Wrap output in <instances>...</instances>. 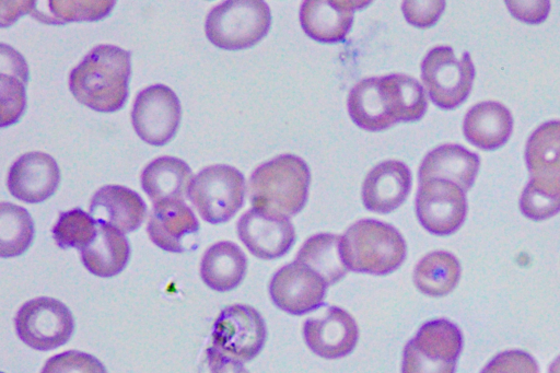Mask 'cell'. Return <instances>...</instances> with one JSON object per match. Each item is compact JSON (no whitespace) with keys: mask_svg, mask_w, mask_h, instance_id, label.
Segmentation results:
<instances>
[{"mask_svg":"<svg viewBox=\"0 0 560 373\" xmlns=\"http://www.w3.org/2000/svg\"><path fill=\"white\" fill-rule=\"evenodd\" d=\"M383 97L396 121L420 119L427 110V97L422 85L406 74H389L380 78Z\"/></svg>","mask_w":560,"mask_h":373,"instance_id":"27","label":"cell"},{"mask_svg":"<svg viewBox=\"0 0 560 373\" xmlns=\"http://www.w3.org/2000/svg\"><path fill=\"white\" fill-rule=\"evenodd\" d=\"M27 65L12 47L1 44V127L18 121L25 108Z\"/></svg>","mask_w":560,"mask_h":373,"instance_id":"25","label":"cell"},{"mask_svg":"<svg viewBox=\"0 0 560 373\" xmlns=\"http://www.w3.org/2000/svg\"><path fill=\"white\" fill-rule=\"evenodd\" d=\"M326 287L327 283L322 277L294 260L277 271L269 291L279 308L293 315H302L323 303Z\"/></svg>","mask_w":560,"mask_h":373,"instance_id":"11","label":"cell"},{"mask_svg":"<svg viewBox=\"0 0 560 373\" xmlns=\"http://www.w3.org/2000/svg\"><path fill=\"white\" fill-rule=\"evenodd\" d=\"M340 242L339 235L316 234L304 242L295 260L316 272L327 284H332L348 270L342 259Z\"/></svg>","mask_w":560,"mask_h":373,"instance_id":"28","label":"cell"},{"mask_svg":"<svg viewBox=\"0 0 560 373\" xmlns=\"http://www.w3.org/2000/svg\"><path fill=\"white\" fill-rule=\"evenodd\" d=\"M341 255L349 270L386 275L406 257V243L392 225L371 219L352 224L341 236Z\"/></svg>","mask_w":560,"mask_h":373,"instance_id":"3","label":"cell"},{"mask_svg":"<svg viewBox=\"0 0 560 373\" xmlns=\"http://www.w3.org/2000/svg\"><path fill=\"white\" fill-rule=\"evenodd\" d=\"M19 338L33 349L47 351L65 345L74 329L69 308L52 298H36L24 303L15 315Z\"/></svg>","mask_w":560,"mask_h":373,"instance_id":"7","label":"cell"},{"mask_svg":"<svg viewBox=\"0 0 560 373\" xmlns=\"http://www.w3.org/2000/svg\"><path fill=\"white\" fill-rule=\"evenodd\" d=\"M363 1L306 0L300 9L303 31L314 40L341 42L353 22V11L368 4Z\"/></svg>","mask_w":560,"mask_h":373,"instance_id":"17","label":"cell"},{"mask_svg":"<svg viewBox=\"0 0 560 373\" xmlns=\"http://www.w3.org/2000/svg\"><path fill=\"white\" fill-rule=\"evenodd\" d=\"M40 373H107L93 355L70 350L49 358Z\"/></svg>","mask_w":560,"mask_h":373,"instance_id":"35","label":"cell"},{"mask_svg":"<svg viewBox=\"0 0 560 373\" xmlns=\"http://www.w3.org/2000/svg\"><path fill=\"white\" fill-rule=\"evenodd\" d=\"M460 277V266L454 255L436 250L425 255L416 266L413 282L419 291L430 296L450 293Z\"/></svg>","mask_w":560,"mask_h":373,"instance_id":"29","label":"cell"},{"mask_svg":"<svg viewBox=\"0 0 560 373\" xmlns=\"http://www.w3.org/2000/svg\"><path fill=\"white\" fill-rule=\"evenodd\" d=\"M520 208L534 221L557 214L560 212V183L532 178L522 193Z\"/></svg>","mask_w":560,"mask_h":373,"instance_id":"33","label":"cell"},{"mask_svg":"<svg viewBox=\"0 0 560 373\" xmlns=\"http://www.w3.org/2000/svg\"><path fill=\"white\" fill-rule=\"evenodd\" d=\"M410 341L425 355L446 362H456L463 347L460 330L446 319L423 324Z\"/></svg>","mask_w":560,"mask_h":373,"instance_id":"30","label":"cell"},{"mask_svg":"<svg viewBox=\"0 0 560 373\" xmlns=\"http://www.w3.org/2000/svg\"><path fill=\"white\" fill-rule=\"evenodd\" d=\"M129 254L124 233L112 225L97 223L94 237L81 249V260L91 273L109 278L126 267Z\"/></svg>","mask_w":560,"mask_h":373,"instance_id":"21","label":"cell"},{"mask_svg":"<svg viewBox=\"0 0 560 373\" xmlns=\"http://www.w3.org/2000/svg\"><path fill=\"white\" fill-rule=\"evenodd\" d=\"M190 167L180 159L161 156L151 161L141 173V186L153 203L183 200L191 183Z\"/></svg>","mask_w":560,"mask_h":373,"instance_id":"22","label":"cell"},{"mask_svg":"<svg viewBox=\"0 0 560 373\" xmlns=\"http://www.w3.org/2000/svg\"><path fill=\"white\" fill-rule=\"evenodd\" d=\"M548 373H560V355L552 361Z\"/></svg>","mask_w":560,"mask_h":373,"instance_id":"41","label":"cell"},{"mask_svg":"<svg viewBox=\"0 0 560 373\" xmlns=\"http://www.w3.org/2000/svg\"><path fill=\"white\" fill-rule=\"evenodd\" d=\"M97 222L82 209L75 208L59 215L52 228L56 244L61 248L85 247L94 237Z\"/></svg>","mask_w":560,"mask_h":373,"instance_id":"34","label":"cell"},{"mask_svg":"<svg viewBox=\"0 0 560 373\" xmlns=\"http://www.w3.org/2000/svg\"><path fill=\"white\" fill-rule=\"evenodd\" d=\"M271 13L260 0H230L215 5L206 19V35L217 47L237 50L252 47L268 32Z\"/></svg>","mask_w":560,"mask_h":373,"instance_id":"4","label":"cell"},{"mask_svg":"<svg viewBox=\"0 0 560 373\" xmlns=\"http://www.w3.org/2000/svg\"><path fill=\"white\" fill-rule=\"evenodd\" d=\"M245 196L243 174L233 166L215 164L192 177L188 198L200 217L218 224L229 221L242 207Z\"/></svg>","mask_w":560,"mask_h":373,"instance_id":"5","label":"cell"},{"mask_svg":"<svg viewBox=\"0 0 560 373\" xmlns=\"http://www.w3.org/2000/svg\"><path fill=\"white\" fill-rule=\"evenodd\" d=\"M416 213L421 225L430 233H454L466 218L465 193L456 184L444 179L419 182Z\"/></svg>","mask_w":560,"mask_h":373,"instance_id":"10","label":"cell"},{"mask_svg":"<svg viewBox=\"0 0 560 373\" xmlns=\"http://www.w3.org/2000/svg\"><path fill=\"white\" fill-rule=\"evenodd\" d=\"M421 78L432 102L443 109H453L467 98L475 67L469 53L456 59L452 47L438 46L422 60Z\"/></svg>","mask_w":560,"mask_h":373,"instance_id":"6","label":"cell"},{"mask_svg":"<svg viewBox=\"0 0 560 373\" xmlns=\"http://www.w3.org/2000/svg\"><path fill=\"white\" fill-rule=\"evenodd\" d=\"M410 188L411 173L408 166L395 160L384 161L366 175L362 201L373 212L389 213L405 201Z\"/></svg>","mask_w":560,"mask_h":373,"instance_id":"16","label":"cell"},{"mask_svg":"<svg viewBox=\"0 0 560 373\" xmlns=\"http://www.w3.org/2000/svg\"><path fill=\"white\" fill-rule=\"evenodd\" d=\"M511 14L526 23L537 24L542 22L550 10V2L546 0L538 1H505Z\"/></svg>","mask_w":560,"mask_h":373,"instance_id":"39","label":"cell"},{"mask_svg":"<svg viewBox=\"0 0 560 373\" xmlns=\"http://www.w3.org/2000/svg\"><path fill=\"white\" fill-rule=\"evenodd\" d=\"M236 228L240 240L248 250L262 259L283 256L295 240L294 228L288 218L254 208L240 218Z\"/></svg>","mask_w":560,"mask_h":373,"instance_id":"12","label":"cell"},{"mask_svg":"<svg viewBox=\"0 0 560 373\" xmlns=\"http://www.w3.org/2000/svg\"><path fill=\"white\" fill-rule=\"evenodd\" d=\"M145 212L143 199L136 191L120 185L100 188L90 203V214L97 223L112 225L121 233L137 230Z\"/></svg>","mask_w":560,"mask_h":373,"instance_id":"18","label":"cell"},{"mask_svg":"<svg viewBox=\"0 0 560 373\" xmlns=\"http://www.w3.org/2000/svg\"><path fill=\"white\" fill-rule=\"evenodd\" d=\"M525 162L532 178L560 183V120L547 121L530 135Z\"/></svg>","mask_w":560,"mask_h":373,"instance_id":"24","label":"cell"},{"mask_svg":"<svg viewBox=\"0 0 560 373\" xmlns=\"http://www.w3.org/2000/svg\"><path fill=\"white\" fill-rule=\"evenodd\" d=\"M207 359L211 373H248L241 361L223 354L214 347L207 350Z\"/></svg>","mask_w":560,"mask_h":373,"instance_id":"40","label":"cell"},{"mask_svg":"<svg viewBox=\"0 0 560 373\" xmlns=\"http://www.w3.org/2000/svg\"><path fill=\"white\" fill-rule=\"evenodd\" d=\"M348 110L352 120L370 131H380L395 125L384 101L380 78L358 82L348 96Z\"/></svg>","mask_w":560,"mask_h":373,"instance_id":"26","label":"cell"},{"mask_svg":"<svg viewBox=\"0 0 560 373\" xmlns=\"http://www.w3.org/2000/svg\"><path fill=\"white\" fill-rule=\"evenodd\" d=\"M60 172L52 156L44 152H27L10 167L7 186L10 194L21 201L38 203L57 189Z\"/></svg>","mask_w":560,"mask_h":373,"instance_id":"13","label":"cell"},{"mask_svg":"<svg viewBox=\"0 0 560 373\" xmlns=\"http://www.w3.org/2000/svg\"><path fill=\"white\" fill-rule=\"evenodd\" d=\"M130 53L98 45L70 72L69 89L83 105L103 113L120 109L128 96Z\"/></svg>","mask_w":560,"mask_h":373,"instance_id":"1","label":"cell"},{"mask_svg":"<svg viewBox=\"0 0 560 373\" xmlns=\"http://www.w3.org/2000/svg\"><path fill=\"white\" fill-rule=\"evenodd\" d=\"M445 9V1H404L402 13L411 25L429 27L436 23Z\"/></svg>","mask_w":560,"mask_h":373,"instance_id":"38","label":"cell"},{"mask_svg":"<svg viewBox=\"0 0 560 373\" xmlns=\"http://www.w3.org/2000/svg\"><path fill=\"white\" fill-rule=\"evenodd\" d=\"M47 5H31L30 13L47 24H62L73 21H97L105 18L115 1H45Z\"/></svg>","mask_w":560,"mask_h":373,"instance_id":"32","label":"cell"},{"mask_svg":"<svg viewBox=\"0 0 560 373\" xmlns=\"http://www.w3.org/2000/svg\"><path fill=\"white\" fill-rule=\"evenodd\" d=\"M303 334L308 348L325 359H337L350 353L359 336L354 319L337 306L328 307L320 317L307 319Z\"/></svg>","mask_w":560,"mask_h":373,"instance_id":"14","label":"cell"},{"mask_svg":"<svg viewBox=\"0 0 560 373\" xmlns=\"http://www.w3.org/2000/svg\"><path fill=\"white\" fill-rule=\"evenodd\" d=\"M34 237V224L28 211L11 202L0 206V255L3 258L22 255Z\"/></svg>","mask_w":560,"mask_h":373,"instance_id":"31","label":"cell"},{"mask_svg":"<svg viewBox=\"0 0 560 373\" xmlns=\"http://www.w3.org/2000/svg\"><path fill=\"white\" fill-rule=\"evenodd\" d=\"M513 129L510 110L499 102H481L466 114L463 130L466 139L482 150L503 145Z\"/></svg>","mask_w":560,"mask_h":373,"instance_id":"20","label":"cell"},{"mask_svg":"<svg viewBox=\"0 0 560 373\" xmlns=\"http://www.w3.org/2000/svg\"><path fill=\"white\" fill-rule=\"evenodd\" d=\"M265 340L264 319L252 306L230 305L214 322L212 347L241 362L254 359L261 350Z\"/></svg>","mask_w":560,"mask_h":373,"instance_id":"8","label":"cell"},{"mask_svg":"<svg viewBox=\"0 0 560 373\" xmlns=\"http://www.w3.org/2000/svg\"><path fill=\"white\" fill-rule=\"evenodd\" d=\"M479 158L458 144H443L423 159L419 167V182L444 179L456 184L464 191L468 190L479 170Z\"/></svg>","mask_w":560,"mask_h":373,"instance_id":"19","label":"cell"},{"mask_svg":"<svg viewBox=\"0 0 560 373\" xmlns=\"http://www.w3.org/2000/svg\"><path fill=\"white\" fill-rule=\"evenodd\" d=\"M180 115V103L174 91L164 84H154L137 95L131 120L144 142L164 145L176 133Z\"/></svg>","mask_w":560,"mask_h":373,"instance_id":"9","label":"cell"},{"mask_svg":"<svg viewBox=\"0 0 560 373\" xmlns=\"http://www.w3.org/2000/svg\"><path fill=\"white\" fill-rule=\"evenodd\" d=\"M247 269V259L234 243L223 241L210 246L200 263V277L212 290L219 292L236 288Z\"/></svg>","mask_w":560,"mask_h":373,"instance_id":"23","label":"cell"},{"mask_svg":"<svg viewBox=\"0 0 560 373\" xmlns=\"http://www.w3.org/2000/svg\"><path fill=\"white\" fill-rule=\"evenodd\" d=\"M310 170L293 154H282L258 166L248 183V195L254 209L261 212L292 217L304 207Z\"/></svg>","mask_w":560,"mask_h":373,"instance_id":"2","label":"cell"},{"mask_svg":"<svg viewBox=\"0 0 560 373\" xmlns=\"http://www.w3.org/2000/svg\"><path fill=\"white\" fill-rule=\"evenodd\" d=\"M198 230L197 218L183 200L154 203L147 225L150 240L171 253H183L191 248L186 241L196 236Z\"/></svg>","mask_w":560,"mask_h":373,"instance_id":"15","label":"cell"},{"mask_svg":"<svg viewBox=\"0 0 560 373\" xmlns=\"http://www.w3.org/2000/svg\"><path fill=\"white\" fill-rule=\"evenodd\" d=\"M456 362L432 359L409 341L404 350L402 373H454Z\"/></svg>","mask_w":560,"mask_h":373,"instance_id":"37","label":"cell"},{"mask_svg":"<svg viewBox=\"0 0 560 373\" xmlns=\"http://www.w3.org/2000/svg\"><path fill=\"white\" fill-rule=\"evenodd\" d=\"M481 373H539L534 358L525 351L509 350L497 354Z\"/></svg>","mask_w":560,"mask_h":373,"instance_id":"36","label":"cell"}]
</instances>
